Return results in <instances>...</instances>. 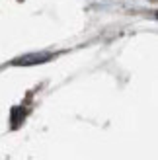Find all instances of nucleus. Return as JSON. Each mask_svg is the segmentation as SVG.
<instances>
[{
	"instance_id": "f257e3e1",
	"label": "nucleus",
	"mask_w": 158,
	"mask_h": 160,
	"mask_svg": "<svg viewBox=\"0 0 158 160\" xmlns=\"http://www.w3.org/2000/svg\"><path fill=\"white\" fill-rule=\"evenodd\" d=\"M51 55L49 53H43V55H26V57H20L14 61V65H37V62H45L49 61Z\"/></svg>"
}]
</instances>
